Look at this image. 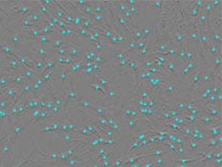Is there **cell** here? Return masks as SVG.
Returning <instances> with one entry per match:
<instances>
[{
  "label": "cell",
  "instance_id": "44dd1931",
  "mask_svg": "<svg viewBox=\"0 0 222 167\" xmlns=\"http://www.w3.org/2000/svg\"><path fill=\"white\" fill-rule=\"evenodd\" d=\"M169 111V113H170V115H171V117H176V116H182V114L181 113V112H178L177 111L176 109H174V108H171V109H169L168 110Z\"/></svg>",
  "mask_w": 222,
  "mask_h": 167
},
{
  "label": "cell",
  "instance_id": "4316f807",
  "mask_svg": "<svg viewBox=\"0 0 222 167\" xmlns=\"http://www.w3.org/2000/svg\"><path fill=\"white\" fill-rule=\"evenodd\" d=\"M138 112H139V114L142 116V117H145V115H146V112H147V108L146 107L138 108Z\"/></svg>",
  "mask_w": 222,
  "mask_h": 167
},
{
  "label": "cell",
  "instance_id": "d4e9b609",
  "mask_svg": "<svg viewBox=\"0 0 222 167\" xmlns=\"http://www.w3.org/2000/svg\"><path fill=\"white\" fill-rule=\"evenodd\" d=\"M53 100H47V104H46V108H45V111L47 112V113H50V111H51V109L53 108Z\"/></svg>",
  "mask_w": 222,
  "mask_h": 167
},
{
  "label": "cell",
  "instance_id": "7402d4cb",
  "mask_svg": "<svg viewBox=\"0 0 222 167\" xmlns=\"http://www.w3.org/2000/svg\"><path fill=\"white\" fill-rule=\"evenodd\" d=\"M62 111V107H58V105H53V108L51 109V111H50V115H58V114H60Z\"/></svg>",
  "mask_w": 222,
  "mask_h": 167
},
{
  "label": "cell",
  "instance_id": "52a82bcc",
  "mask_svg": "<svg viewBox=\"0 0 222 167\" xmlns=\"http://www.w3.org/2000/svg\"><path fill=\"white\" fill-rule=\"evenodd\" d=\"M208 51L210 52L211 56H217V54H219V53H222L220 46H218L216 43H214V42H213L212 40L210 41V44H208Z\"/></svg>",
  "mask_w": 222,
  "mask_h": 167
},
{
  "label": "cell",
  "instance_id": "6da1fadb",
  "mask_svg": "<svg viewBox=\"0 0 222 167\" xmlns=\"http://www.w3.org/2000/svg\"><path fill=\"white\" fill-rule=\"evenodd\" d=\"M178 92H179L178 80H172L164 86L160 96L165 98H176L178 97Z\"/></svg>",
  "mask_w": 222,
  "mask_h": 167
},
{
  "label": "cell",
  "instance_id": "4fadbf2b",
  "mask_svg": "<svg viewBox=\"0 0 222 167\" xmlns=\"http://www.w3.org/2000/svg\"><path fill=\"white\" fill-rule=\"evenodd\" d=\"M204 105H214V107H218V102H217V95L211 94V95L208 96V100L206 102V104H204ZM220 109H221V108H220Z\"/></svg>",
  "mask_w": 222,
  "mask_h": 167
},
{
  "label": "cell",
  "instance_id": "ffe728a7",
  "mask_svg": "<svg viewBox=\"0 0 222 167\" xmlns=\"http://www.w3.org/2000/svg\"><path fill=\"white\" fill-rule=\"evenodd\" d=\"M210 3H211V5L213 6L214 10H217V8H221L222 2H221V0H210Z\"/></svg>",
  "mask_w": 222,
  "mask_h": 167
},
{
  "label": "cell",
  "instance_id": "9a60e30c",
  "mask_svg": "<svg viewBox=\"0 0 222 167\" xmlns=\"http://www.w3.org/2000/svg\"><path fill=\"white\" fill-rule=\"evenodd\" d=\"M88 86H89L90 88H92L95 92H98V93H100L101 92V93L103 94V96H105V90L103 89L100 85H98V84H94V83H89L88 84Z\"/></svg>",
  "mask_w": 222,
  "mask_h": 167
},
{
  "label": "cell",
  "instance_id": "30bf717a",
  "mask_svg": "<svg viewBox=\"0 0 222 167\" xmlns=\"http://www.w3.org/2000/svg\"><path fill=\"white\" fill-rule=\"evenodd\" d=\"M77 104H78V108L83 109V110H87V109H91L92 110V108L94 107V105L92 104V102H90L89 100H87V99H82V98H81Z\"/></svg>",
  "mask_w": 222,
  "mask_h": 167
},
{
  "label": "cell",
  "instance_id": "2e32d148",
  "mask_svg": "<svg viewBox=\"0 0 222 167\" xmlns=\"http://www.w3.org/2000/svg\"><path fill=\"white\" fill-rule=\"evenodd\" d=\"M149 44V40H146V39H141L140 41L137 42V48H136V50L137 51H140V50H142L143 48H145L147 45Z\"/></svg>",
  "mask_w": 222,
  "mask_h": 167
},
{
  "label": "cell",
  "instance_id": "f1b7e54d",
  "mask_svg": "<svg viewBox=\"0 0 222 167\" xmlns=\"http://www.w3.org/2000/svg\"><path fill=\"white\" fill-rule=\"evenodd\" d=\"M216 140H217V142H218V144L219 145H221L222 146V135H218L216 137Z\"/></svg>",
  "mask_w": 222,
  "mask_h": 167
},
{
  "label": "cell",
  "instance_id": "277c9868",
  "mask_svg": "<svg viewBox=\"0 0 222 167\" xmlns=\"http://www.w3.org/2000/svg\"><path fill=\"white\" fill-rule=\"evenodd\" d=\"M221 122V119H218V118H214L211 117V116L206 115V114L201 113L200 115L197 118V123L201 124V125H211V124H216Z\"/></svg>",
  "mask_w": 222,
  "mask_h": 167
},
{
  "label": "cell",
  "instance_id": "8992f818",
  "mask_svg": "<svg viewBox=\"0 0 222 167\" xmlns=\"http://www.w3.org/2000/svg\"><path fill=\"white\" fill-rule=\"evenodd\" d=\"M143 4H144V5L152 6V10L158 12V14H160L163 10L164 1H162V0H158V1H145V2H143Z\"/></svg>",
  "mask_w": 222,
  "mask_h": 167
},
{
  "label": "cell",
  "instance_id": "5bb4252c",
  "mask_svg": "<svg viewBox=\"0 0 222 167\" xmlns=\"http://www.w3.org/2000/svg\"><path fill=\"white\" fill-rule=\"evenodd\" d=\"M52 45H53L54 49H58V48H62L64 46V40L61 38V36H58L51 41Z\"/></svg>",
  "mask_w": 222,
  "mask_h": 167
},
{
  "label": "cell",
  "instance_id": "ac0fdd59",
  "mask_svg": "<svg viewBox=\"0 0 222 167\" xmlns=\"http://www.w3.org/2000/svg\"><path fill=\"white\" fill-rule=\"evenodd\" d=\"M114 35H115V34H114V32H112L110 28H105L104 32H103V38H104L105 40H109L110 41V39H111L112 37L114 36Z\"/></svg>",
  "mask_w": 222,
  "mask_h": 167
},
{
  "label": "cell",
  "instance_id": "8fae6325",
  "mask_svg": "<svg viewBox=\"0 0 222 167\" xmlns=\"http://www.w3.org/2000/svg\"><path fill=\"white\" fill-rule=\"evenodd\" d=\"M211 87H212V94L217 95V94L221 93V80H216L211 85Z\"/></svg>",
  "mask_w": 222,
  "mask_h": 167
},
{
  "label": "cell",
  "instance_id": "83f0119b",
  "mask_svg": "<svg viewBox=\"0 0 222 167\" xmlns=\"http://www.w3.org/2000/svg\"><path fill=\"white\" fill-rule=\"evenodd\" d=\"M221 162H222V159H214L212 161L213 165H215L216 167H221Z\"/></svg>",
  "mask_w": 222,
  "mask_h": 167
},
{
  "label": "cell",
  "instance_id": "484cf974",
  "mask_svg": "<svg viewBox=\"0 0 222 167\" xmlns=\"http://www.w3.org/2000/svg\"><path fill=\"white\" fill-rule=\"evenodd\" d=\"M10 116V112L8 110H4V109H0V118L4 119V118L8 117Z\"/></svg>",
  "mask_w": 222,
  "mask_h": 167
},
{
  "label": "cell",
  "instance_id": "603a6c76",
  "mask_svg": "<svg viewBox=\"0 0 222 167\" xmlns=\"http://www.w3.org/2000/svg\"><path fill=\"white\" fill-rule=\"evenodd\" d=\"M204 2H206L204 0H196V1H192V5L200 10V8H202V6H203Z\"/></svg>",
  "mask_w": 222,
  "mask_h": 167
},
{
  "label": "cell",
  "instance_id": "f546056e",
  "mask_svg": "<svg viewBox=\"0 0 222 167\" xmlns=\"http://www.w3.org/2000/svg\"><path fill=\"white\" fill-rule=\"evenodd\" d=\"M142 165H143V162L138 161L137 163L133 164V165H131V166H129V167H142Z\"/></svg>",
  "mask_w": 222,
  "mask_h": 167
},
{
  "label": "cell",
  "instance_id": "5b68a950",
  "mask_svg": "<svg viewBox=\"0 0 222 167\" xmlns=\"http://www.w3.org/2000/svg\"><path fill=\"white\" fill-rule=\"evenodd\" d=\"M125 124H126V129L130 132V134H136L143 129L139 124V122L136 121L135 119H131V118H125Z\"/></svg>",
  "mask_w": 222,
  "mask_h": 167
},
{
  "label": "cell",
  "instance_id": "3957f363",
  "mask_svg": "<svg viewBox=\"0 0 222 167\" xmlns=\"http://www.w3.org/2000/svg\"><path fill=\"white\" fill-rule=\"evenodd\" d=\"M201 113L206 114V115L211 116V117L214 118H218V119H221L222 114H221V109L218 107H214V105H202V107H199Z\"/></svg>",
  "mask_w": 222,
  "mask_h": 167
},
{
  "label": "cell",
  "instance_id": "9c48e42d",
  "mask_svg": "<svg viewBox=\"0 0 222 167\" xmlns=\"http://www.w3.org/2000/svg\"><path fill=\"white\" fill-rule=\"evenodd\" d=\"M201 11H202V12H203L204 14H206L208 17H210L211 15L213 14V12H214V8H213V6L211 5L210 0H208V1H206V2H204V4H203V6H202Z\"/></svg>",
  "mask_w": 222,
  "mask_h": 167
},
{
  "label": "cell",
  "instance_id": "ba28073f",
  "mask_svg": "<svg viewBox=\"0 0 222 167\" xmlns=\"http://www.w3.org/2000/svg\"><path fill=\"white\" fill-rule=\"evenodd\" d=\"M142 29V32H143V38L146 39V40H149V38H150V36L153 34V26L151 25H144L141 27Z\"/></svg>",
  "mask_w": 222,
  "mask_h": 167
},
{
  "label": "cell",
  "instance_id": "cb8c5ba5",
  "mask_svg": "<svg viewBox=\"0 0 222 167\" xmlns=\"http://www.w3.org/2000/svg\"><path fill=\"white\" fill-rule=\"evenodd\" d=\"M87 167H100V165L95 159H92V160H89V161H88Z\"/></svg>",
  "mask_w": 222,
  "mask_h": 167
},
{
  "label": "cell",
  "instance_id": "d6986e66",
  "mask_svg": "<svg viewBox=\"0 0 222 167\" xmlns=\"http://www.w3.org/2000/svg\"><path fill=\"white\" fill-rule=\"evenodd\" d=\"M37 40H38V42H40V43L43 44V45L45 43H49V42H51V41H50V39H49V37L45 36V35H41V36L37 39Z\"/></svg>",
  "mask_w": 222,
  "mask_h": 167
},
{
  "label": "cell",
  "instance_id": "e0dca14e",
  "mask_svg": "<svg viewBox=\"0 0 222 167\" xmlns=\"http://www.w3.org/2000/svg\"><path fill=\"white\" fill-rule=\"evenodd\" d=\"M94 63H97V64H100V65H103V63L106 61V59H105L104 54L103 53H97V56H95V59H94Z\"/></svg>",
  "mask_w": 222,
  "mask_h": 167
},
{
  "label": "cell",
  "instance_id": "7a4b0ae2",
  "mask_svg": "<svg viewBox=\"0 0 222 167\" xmlns=\"http://www.w3.org/2000/svg\"><path fill=\"white\" fill-rule=\"evenodd\" d=\"M204 134L208 136V138H216L218 135H221V122L216 124H211V125H201L199 124Z\"/></svg>",
  "mask_w": 222,
  "mask_h": 167
},
{
  "label": "cell",
  "instance_id": "4dcf8cb0",
  "mask_svg": "<svg viewBox=\"0 0 222 167\" xmlns=\"http://www.w3.org/2000/svg\"><path fill=\"white\" fill-rule=\"evenodd\" d=\"M3 123H4L3 119H2V118H0V129H1V126L3 125Z\"/></svg>",
  "mask_w": 222,
  "mask_h": 167
},
{
  "label": "cell",
  "instance_id": "7c38bea8",
  "mask_svg": "<svg viewBox=\"0 0 222 167\" xmlns=\"http://www.w3.org/2000/svg\"><path fill=\"white\" fill-rule=\"evenodd\" d=\"M186 104L187 102L186 100H177L176 102L174 104V105H173V108L174 109H176L178 112H181V113L182 114V112H184V109H186Z\"/></svg>",
  "mask_w": 222,
  "mask_h": 167
}]
</instances>
